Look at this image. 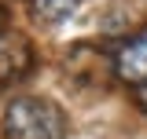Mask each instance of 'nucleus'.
I'll return each instance as SVG.
<instances>
[{
	"instance_id": "obj_3",
	"label": "nucleus",
	"mask_w": 147,
	"mask_h": 139,
	"mask_svg": "<svg viewBox=\"0 0 147 139\" xmlns=\"http://www.w3.org/2000/svg\"><path fill=\"white\" fill-rule=\"evenodd\" d=\"M74 4H77V0H33V11H37V18H44V22H63V18L74 11Z\"/></svg>"
},
{
	"instance_id": "obj_2",
	"label": "nucleus",
	"mask_w": 147,
	"mask_h": 139,
	"mask_svg": "<svg viewBox=\"0 0 147 139\" xmlns=\"http://www.w3.org/2000/svg\"><path fill=\"white\" fill-rule=\"evenodd\" d=\"M114 73L125 81V84H147V26L140 33H132L114 51Z\"/></svg>"
},
{
	"instance_id": "obj_4",
	"label": "nucleus",
	"mask_w": 147,
	"mask_h": 139,
	"mask_svg": "<svg viewBox=\"0 0 147 139\" xmlns=\"http://www.w3.org/2000/svg\"><path fill=\"white\" fill-rule=\"evenodd\" d=\"M136 103L144 106V114H147V84H140V88H136Z\"/></svg>"
},
{
	"instance_id": "obj_1",
	"label": "nucleus",
	"mask_w": 147,
	"mask_h": 139,
	"mask_svg": "<svg viewBox=\"0 0 147 139\" xmlns=\"http://www.w3.org/2000/svg\"><path fill=\"white\" fill-rule=\"evenodd\" d=\"M4 139H66V117L52 99L18 95L4 110Z\"/></svg>"
}]
</instances>
